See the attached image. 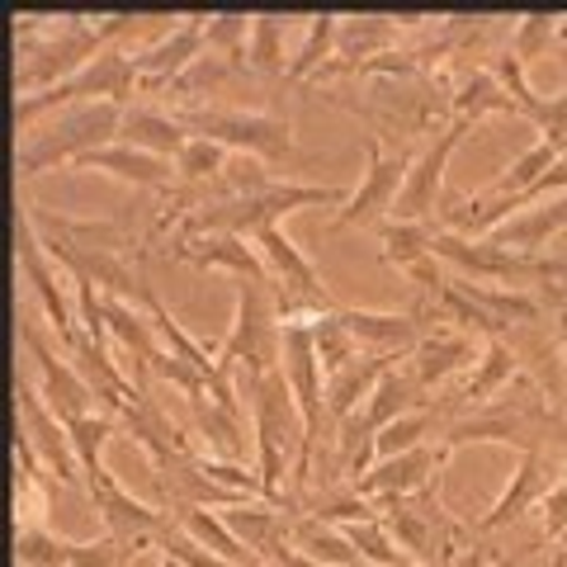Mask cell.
I'll list each match as a JSON object with an SVG mask.
<instances>
[{"instance_id":"cell-1","label":"cell","mask_w":567,"mask_h":567,"mask_svg":"<svg viewBox=\"0 0 567 567\" xmlns=\"http://www.w3.org/2000/svg\"><path fill=\"white\" fill-rule=\"evenodd\" d=\"M336 199V189H260V194H246V199H227V204H213L204 208L199 218H194V227H223V233H265L270 227L275 213L293 208V204H327Z\"/></svg>"},{"instance_id":"cell-2","label":"cell","mask_w":567,"mask_h":567,"mask_svg":"<svg viewBox=\"0 0 567 567\" xmlns=\"http://www.w3.org/2000/svg\"><path fill=\"white\" fill-rule=\"evenodd\" d=\"M114 123H118V114H114V104H95V110H81V114H71L66 123H58L39 147H29L24 152V171H39V166H48L52 156H71L76 152V162L85 152H95V142L100 137H110L114 133Z\"/></svg>"},{"instance_id":"cell-3","label":"cell","mask_w":567,"mask_h":567,"mask_svg":"<svg viewBox=\"0 0 567 567\" xmlns=\"http://www.w3.org/2000/svg\"><path fill=\"white\" fill-rule=\"evenodd\" d=\"M189 128H199L208 142H237V147L256 152H289V123L260 118V114H189Z\"/></svg>"},{"instance_id":"cell-4","label":"cell","mask_w":567,"mask_h":567,"mask_svg":"<svg viewBox=\"0 0 567 567\" xmlns=\"http://www.w3.org/2000/svg\"><path fill=\"white\" fill-rule=\"evenodd\" d=\"M398 185H402V156H383L374 147V152H369V181H364V189H354V199H350V208H341L336 227L364 223V218H374L379 208L398 204Z\"/></svg>"},{"instance_id":"cell-5","label":"cell","mask_w":567,"mask_h":567,"mask_svg":"<svg viewBox=\"0 0 567 567\" xmlns=\"http://www.w3.org/2000/svg\"><path fill=\"white\" fill-rule=\"evenodd\" d=\"M24 341H29V350H33V360L43 364V379H48V393H52V412H58L66 425L85 421V383L71 374L66 364L52 360V354L39 346V336H33V331H24Z\"/></svg>"},{"instance_id":"cell-6","label":"cell","mask_w":567,"mask_h":567,"mask_svg":"<svg viewBox=\"0 0 567 567\" xmlns=\"http://www.w3.org/2000/svg\"><path fill=\"white\" fill-rule=\"evenodd\" d=\"M454 137H458V128H450L431 152L421 156V166H416V175H412V185L402 189V199H398V208H393V213H398V223H412V218H421V213L431 208L435 185H440V166H445V156H450V147H454Z\"/></svg>"},{"instance_id":"cell-7","label":"cell","mask_w":567,"mask_h":567,"mask_svg":"<svg viewBox=\"0 0 567 567\" xmlns=\"http://www.w3.org/2000/svg\"><path fill=\"white\" fill-rule=\"evenodd\" d=\"M76 166H100V171H114L133 185H162L171 175V162L156 152H128V147H104V152H85Z\"/></svg>"},{"instance_id":"cell-8","label":"cell","mask_w":567,"mask_h":567,"mask_svg":"<svg viewBox=\"0 0 567 567\" xmlns=\"http://www.w3.org/2000/svg\"><path fill=\"white\" fill-rule=\"evenodd\" d=\"M123 133H128L133 142H142V147H156V156L162 152H185V137H181V123H171L162 114H128L123 118Z\"/></svg>"},{"instance_id":"cell-9","label":"cell","mask_w":567,"mask_h":567,"mask_svg":"<svg viewBox=\"0 0 567 567\" xmlns=\"http://www.w3.org/2000/svg\"><path fill=\"white\" fill-rule=\"evenodd\" d=\"M341 327L364 341H383V346H402L412 341V322L406 317H379V312H341Z\"/></svg>"},{"instance_id":"cell-10","label":"cell","mask_w":567,"mask_h":567,"mask_svg":"<svg viewBox=\"0 0 567 567\" xmlns=\"http://www.w3.org/2000/svg\"><path fill=\"white\" fill-rule=\"evenodd\" d=\"M20 412H24V421H29V431L39 435V445H43V454L58 464V473L62 477H71V454H66V440L58 435V425H52L48 416H43V406L33 402V393H20Z\"/></svg>"},{"instance_id":"cell-11","label":"cell","mask_w":567,"mask_h":567,"mask_svg":"<svg viewBox=\"0 0 567 567\" xmlns=\"http://www.w3.org/2000/svg\"><path fill=\"white\" fill-rule=\"evenodd\" d=\"M199 48V24H185L181 33H175L171 43H162V48H152L147 58H133V71H152V76H166V71H175L181 66L189 52Z\"/></svg>"},{"instance_id":"cell-12","label":"cell","mask_w":567,"mask_h":567,"mask_svg":"<svg viewBox=\"0 0 567 567\" xmlns=\"http://www.w3.org/2000/svg\"><path fill=\"white\" fill-rule=\"evenodd\" d=\"M194 260H213V265H227V270H237V275H251L256 284H265V270H260V260L246 251V246L237 237H213L204 241V251H194Z\"/></svg>"},{"instance_id":"cell-13","label":"cell","mask_w":567,"mask_h":567,"mask_svg":"<svg viewBox=\"0 0 567 567\" xmlns=\"http://www.w3.org/2000/svg\"><path fill=\"white\" fill-rule=\"evenodd\" d=\"M431 464V454L425 450H416V454H402V458H393V464H383L374 477H364V492H402V487H412V483H421V468Z\"/></svg>"},{"instance_id":"cell-14","label":"cell","mask_w":567,"mask_h":567,"mask_svg":"<svg viewBox=\"0 0 567 567\" xmlns=\"http://www.w3.org/2000/svg\"><path fill=\"white\" fill-rule=\"evenodd\" d=\"M218 185L227 199H246V194H260V189H270V175L260 171L256 156H237V162H227L218 171Z\"/></svg>"},{"instance_id":"cell-15","label":"cell","mask_w":567,"mask_h":567,"mask_svg":"<svg viewBox=\"0 0 567 567\" xmlns=\"http://www.w3.org/2000/svg\"><path fill=\"white\" fill-rule=\"evenodd\" d=\"M468 360H473L468 341H458V336H440V341H431L421 350V379H440V374H450V369L468 364Z\"/></svg>"},{"instance_id":"cell-16","label":"cell","mask_w":567,"mask_h":567,"mask_svg":"<svg viewBox=\"0 0 567 567\" xmlns=\"http://www.w3.org/2000/svg\"><path fill=\"white\" fill-rule=\"evenodd\" d=\"M383 241H388L383 256L398 260V265H416V256L425 251V246H435L431 227H421V223H398V227H388Z\"/></svg>"},{"instance_id":"cell-17","label":"cell","mask_w":567,"mask_h":567,"mask_svg":"<svg viewBox=\"0 0 567 567\" xmlns=\"http://www.w3.org/2000/svg\"><path fill=\"white\" fill-rule=\"evenodd\" d=\"M298 544H303L308 554L336 563V567H360V548H346V544L336 539L331 529H322V525H298Z\"/></svg>"},{"instance_id":"cell-18","label":"cell","mask_w":567,"mask_h":567,"mask_svg":"<svg viewBox=\"0 0 567 567\" xmlns=\"http://www.w3.org/2000/svg\"><path fill=\"white\" fill-rule=\"evenodd\" d=\"M406 398H412V383L388 374V379H383V388L374 393V402H369V412H364V431H369V425H388V416L402 412Z\"/></svg>"},{"instance_id":"cell-19","label":"cell","mask_w":567,"mask_h":567,"mask_svg":"<svg viewBox=\"0 0 567 567\" xmlns=\"http://www.w3.org/2000/svg\"><path fill=\"white\" fill-rule=\"evenodd\" d=\"M227 162H223V147L218 142H208V137H199V142H185V152H181V171L189 175V181H208V175H218Z\"/></svg>"},{"instance_id":"cell-20","label":"cell","mask_w":567,"mask_h":567,"mask_svg":"<svg viewBox=\"0 0 567 567\" xmlns=\"http://www.w3.org/2000/svg\"><path fill=\"white\" fill-rule=\"evenodd\" d=\"M379 369H383V360H364V364H350L346 374H336L331 379V406H336V412H346V406L364 393V383L374 379Z\"/></svg>"},{"instance_id":"cell-21","label":"cell","mask_w":567,"mask_h":567,"mask_svg":"<svg viewBox=\"0 0 567 567\" xmlns=\"http://www.w3.org/2000/svg\"><path fill=\"white\" fill-rule=\"evenodd\" d=\"M189 529H194V535H199L204 544H218V554H223L227 563H237V567H256V558L246 554V548H241L233 535H227L223 525H213L208 516H189Z\"/></svg>"},{"instance_id":"cell-22","label":"cell","mask_w":567,"mask_h":567,"mask_svg":"<svg viewBox=\"0 0 567 567\" xmlns=\"http://www.w3.org/2000/svg\"><path fill=\"white\" fill-rule=\"evenodd\" d=\"M535 492H539V458L529 454V458H525V468H520V483H516V492H506V496H502V506H496L492 516H487V525H502L506 516H516L520 502H525V496H535Z\"/></svg>"},{"instance_id":"cell-23","label":"cell","mask_w":567,"mask_h":567,"mask_svg":"<svg viewBox=\"0 0 567 567\" xmlns=\"http://www.w3.org/2000/svg\"><path fill=\"white\" fill-rule=\"evenodd\" d=\"M71 548L76 544H52V539H43V535H20V558L24 563H33V567H62V563H71Z\"/></svg>"},{"instance_id":"cell-24","label":"cell","mask_w":567,"mask_h":567,"mask_svg":"<svg viewBox=\"0 0 567 567\" xmlns=\"http://www.w3.org/2000/svg\"><path fill=\"white\" fill-rule=\"evenodd\" d=\"M350 544L360 548V558H374V563H383V567H406L393 548H388V539L379 535L374 525H350Z\"/></svg>"},{"instance_id":"cell-25","label":"cell","mask_w":567,"mask_h":567,"mask_svg":"<svg viewBox=\"0 0 567 567\" xmlns=\"http://www.w3.org/2000/svg\"><path fill=\"white\" fill-rule=\"evenodd\" d=\"M425 431V416H402V421H388L383 435L374 440L379 454H398V450H412V440Z\"/></svg>"},{"instance_id":"cell-26","label":"cell","mask_w":567,"mask_h":567,"mask_svg":"<svg viewBox=\"0 0 567 567\" xmlns=\"http://www.w3.org/2000/svg\"><path fill=\"white\" fill-rule=\"evenodd\" d=\"M548 162H554V147H535V152H529V156H525V162H520L516 171L506 175L502 185H496V189H502V194H511V189H520V185H529V181H539V171H544Z\"/></svg>"},{"instance_id":"cell-27","label":"cell","mask_w":567,"mask_h":567,"mask_svg":"<svg viewBox=\"0 0 567 567\" xmlns=\"http://www.w3.org/2000/svg\"><path fill=\"white\" fill-rule=\"evenodd\" d=\"M162 544L171 548V558H175V563H185V567H223L213 554H204V548H194L185 535H171V529L162 535Z\"/></svg>"},{"instance_id":"cell-28","label":"cell","mask_w":567,"mask_h":567,"mask_svg":"<svg viewBox=\"0 0 567 567\" xmlns=\"http://www.w3.org/2000/svg\"><path fill=\"white\" fill-rule=\"evenodd\" d=\"M458 104L477 114V110H492V104H502V95L492 91V81H487V76H473V81H468V91H464V100H458Z\"/></svg>"},{"instance_id":"cell-29","label":"cell","mask_w":567,"mask_h":567,"mask_svg":"<svg viewBox=\"0 0 567 567\" xmlns=\"http://www.w3.org/2000/svg\"><path fill=\"white\" fill-rule=\"evenodd\" d=\"M327 33H331V20H322V24H312V39H308V48H303V58L293 62V76H303V71L317 62V52L327 48Z\"/></svg>"},{"instance_id":"cell-30","label":"cell","mask_w":567,"mask_h":567,"mask_svg":"<svg viewBox=\"0 0 567 567\" xmlns=\"http://www.w3.org/2000/svg\"><path fill=\"white\" fill-rule=\"evenodd\" d=\"M458 567H483V563H477V558H464V563H458Z\"/></svg>"},{"instance_id":"cell-31","label":"cell","mask_w":567,"mask_h":567,"mask_svg":"<svg viewBox=\"0 0 567 567\" xmlns=\"http://www.w3.org/2000/svg\"><path fill=\"white\" fill-rule=\"evenodd\" d=\"M563 341H567V312H563Z\"/></svg>"}]
</instances>
